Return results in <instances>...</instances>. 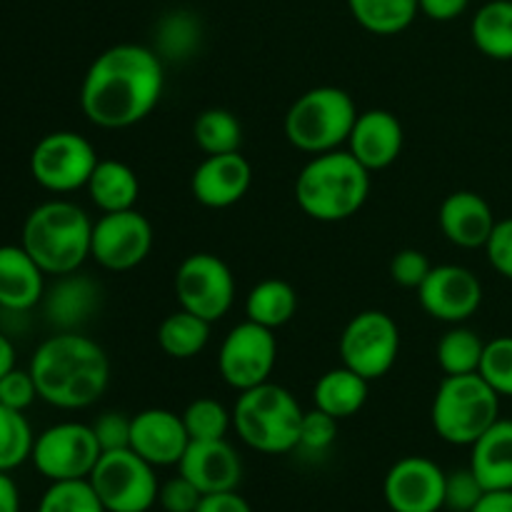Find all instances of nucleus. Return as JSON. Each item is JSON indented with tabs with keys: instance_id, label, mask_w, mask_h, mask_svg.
Returning <instances> with one entry per match:
<instances>
[{
	"instance_id": "f257e3e1",
	"label": "nucleus",
	"mask_w": 512,
	"mask_h": 512,
	"mask_svg": "<svg viewBox=\"0 0 512 512\" xmlns=\"http://www.w3.org/2000/svg\"><path fill=\"white\" fill-rule=\"evenodd\" d=\"M163 88L160 55L148 45L120 43L90 63L80 85V108L98 128H133L153 113Z\"/></svg>"
},
{
	"instance_id": "f03ea898",
	"label": "nucleus",
	"mask_w": 512,
	"mask_h": 512,
	"mask_svg": "<svg viewBox=\"0 0 512 512\" xmlns=\"http://www.w3.org/2000/svg\"><path fill=\"white\" fill-rule=\"evenodd\" d=\"M30 375L38 398L58 410H83L98 403L110 383V360L83 333H53L35 348Z\"/></svg>"
},
{
	"instance_id": "7ed1b4c3",
	"label": "nucleus",
	"mask_w": 512,
	"mask_h": 512,
	"mask_svg": "<svg viewBox=\"0 0 512 512\" xmlns=\"http://www.w3.org/2000/svg\"><path fill=\"white\" fill-rule=\"evenodd\" d=\"M370 195V170L350 150L313 155L295 180V203L318 223H340L360 213Z\"/></svg>"
},
{
	"instance_id": "20e7f679",
	"label": "nucleus",
	"mask_w": 512,
	"mask_h": 512,
	"mask_svg": "<svg viewBox=\"0 0 512 512\" xmlns=\"http://www.w3.org/2000/svg\"><path fill=\"white\" fill-rule=\"evenodd\" d=\"M93 220L70 200H45L33 208L20 230V245L45 275H68L90 258Z\"/></svg>"
},
{
	"instance_id": "39448f33",
	"label": "nucleus",
	"mask_w": 512,
	"mask_h": 512,
	"mask_svg": "<svg viewBox=\"0 0 512 512\" xmlns=\"http://www.w3.org/2000/svg\"><path fill=\"white\" fill-rule=\"evenodd\" d=\"M305 410L288 388L263 383L243 390L233 408V428L248 448L263 455H285L298 450Z\"/></svg>"
},
{
	"instance_id": "423d86ee",
	"label": "nucleus",
	"mask_w": 512,
	"mask_h": 512,
	"mask_svg": "<svg viewBox=\"0 0 512 512\" xmlns=\"http://www.w3.org/2000/svg\"><path fill=\"white\" fill-rule=\"evenodd\" d=\"M358 105L353 95L335 85L310 88L285 113V138L293 148L323 155L348 145Z\"/></svg>"
},
{
	"instance_id": "0eeeda50",
	"label": "nucleus",
	"mask_w": 512,
	"mask_h": 512,
	"mask_svg": "<svg viewBox=\"0 0 512 512\" xmlns=\"http://www.w3.org/2000/svg\"><path fill=\"white\" fill-rule=\"evenodd\" d=\"M430 420L440 440L470 448L500 420V395L480 373L445 375L435 390Z\"/></svg>"
},
{
	"instance_id": "6e6552de",
	"label": "nucleus",
	"mask_w": 512,
	"mask_h": 512,
	"mask_svg": "<svg viewBox=\"0 0 512 512\" xmlns=\"http://www.w3.org/2000/svg\"><path fill=\"white\" fill-rule=\"evenodd\" d=\"M88 480L108 512H148L158 503L155 468L130 448L100 455Z\"/></svg>"
},
{
	"instance_id": "1a4fd4ad",
	"label": "nucleus",
	"mask_w": 512,
	"mask_h": 512,
	"mask_svg": "<svg viewBox=\"0 0 512 512\" xmlns=\"http://www.w3.org/2000/svg\"><path fill=\"white\" fill-rule=\"evenodd\" d=\"M93 143L73 130L43 135L30 153V173L48 193H75L85 188L98 165Z\"/></svg>"
},
{
	"instance_id": "9d476101",
	"label": "nucleus",
	"mask_w": 512,
	"mask_h": 512,
	"mask_svg": "<svg viewBox=\"0 0 512 512\" xmlns=\"http://www.w3.org/2000/svg\"><path fill=\"white\" fill-rule=\"evenodd\" d=\"M340 360L368 383L393 370L400 355V328L383 310H363L340 335Z\"/></svg>"
},
{
	"instance_id": "9b49d317",
	"label": "nucleus",
	"mask_w": 512,
	"mask_h": 512,
	"mask_svg": "<svg viewBox=\"0 0 512 512\" xmlns=\"http://www.w3.org/2000/svg\"><path fill=\"white\" fill-rule=\"evenodd\" d=\"M100 450L98 440L90 425L85 423H58L35 435L30 463L50 483L60 480H88L98 465Z\"/></svg>"
},
{
	"instance_id": "f8f14e48",
	"label": "nucleus",
	"mask_w": 512,
	"mask_h": 512,
	"mask_svg": "<svg viewBox=\"0 0 512 512\" xmlns=\"http://www.w3.org/2000/svg\"><path fill=\"white\" fill-rule=\"evenodd\" d=\"M175 295L180 308L215 323L233 308L235 278L218 255L193 253L175 270Z\"/></svg>"
},
{
	"instance_id": "ddd939ff",
	"label": "nucleus",
	"mask_w": 512,
	"mask_h": 512,
	"mask_svg": "<svg viewBox=\"0 0 512 512\" xmlns=\"http://www.w3.org/2000/svg\"><path fill=\"white\" fill-rule=\"evenodd\" d=\"M275 360H278L275 330L245 318L225 335L218 353V370L230 388L243 393L268 383L275 370Z\"/></svg>"
},
{
	"instance_id": "4468645a",
	"label": "nucleus",
	"mask_w": 512,
	"mask_h": 512,
	"mask_svg": "<svg viewBox=\"0 0 512 512\" xmlns=\"http://www.w3.org/2000/svg\"><path fill=\"white\" fill-rule=\"evenodd\" d=\"M153 250V225L138 210L103 213L93 223L90 258L105 270L125 273L143 263Z\"/></svg>"
},
{
	"instance_id": "2eb2a0df",
	"label": "nucleus",
	"mask_w": 512,
	"mask_h": 512,
	"mask_svg": "<svg viewBox=\"0 0 512 512\" xmlns=\"http://www.w3.org/2000/svg\"><path fill=\"white\" fill-rule=\"evenodd\" d=\"M445 470L425 455H408L390 465L383 498L390 512L445 510Z\"/></svg>"
},
{
	"instance_id": "dca6fc26",
	"label": "nucleus",
	"mask_w": 512,
	"mask_h": 512,
	"mask_svg": "<svg viewBox=\"0 0 512 512\" xmlns=\"http://www.w3.org/2000/svg\"><path fill=\"white\" fill-rule=\"evenodd\" d=\"M418 300L433 320L460 325L483 305V283L463 265H433L418 288Z\"/></svg>"
},
{
	"instance_id": "f3484780",
	"label": "nucleus",
	"mask_w": 512,
	"mask_h": 512,
	"mask_svg": "<svg viewBox=\"0 0 512 512\" xmlns=\"http://www.w3.org/2000/svg\"><path fill=\"white\" fill-rule=\"evenodd\" d=\"M100 300H103V288L90 275L75 270V273L58 275V280L45 288L40 305H43L45 323L55 333H80L83 325L90 323L100 310Z\"/></svg>"
},
{
	"instance_id": "a211bd4d",
	"label": "nucleus",
	"mask_w": 512,
	"mask_h": 512,
	"mask_svg": "<svg viewBox=\"0 0 512 512\" xmlns=\"http://www.w3.org/2000/svg\"><path fill=\"white\" fill-rule=\"evenodd\" d=\"M190 445L183 415L165 408H148L133 415L130 450L148 460L153 468H170L183 460Z\"/></svg>"
},
{
	"instance_id": "6ab92c4d",
	"label": "nucleus",
	"mask_w": 512,
	"mask_h": 512,
	"mask_svg": "<svg viewBox=\"0 0 512 512\" xmlns=\"http://www.w3.org/2000/svg\"><path fill=\"white\" fill-rule=\"evenodd\" d=\"M253 183V168L238 153L205 155L203 163L193 170L190 193L200 205L213 210L230 208L240 203Z\"/></svg>"
},
{
	"instance_id": "aec40b11",
	"label": "nucleus",
	"mask_w": 512,
	"mask_h": 512,
	"mask_svg": "<svg viewBox=\"0 0 512 512\" xmlns=\"http://www.w3.org/2000/svg\"><path fill=\"white\" fill-rule=\"evenodd\" d=\"M178 473L185 475L203 495L238 490L243 460L228 440H190Z\"/></svg>"
},
{
	"instance_id": "412c9836",
	"label": "nucleus",
	"mask_w": 512,
	"mask_h": 512,
	"mask_svg": "<svg viewBox=\"0 0 512 512\" xmlns=\"http://www.w3.org/2000/svg\"><path fill=\"white\" fill-rule=\"evenodd\" d=\"M403 125L398 115L390 110H365L358 113L353 125V133L348 138V150L358 158L360 165L373 173V170H385L400 158L403 153Z\"/></svg>"
},
{
	"instance_id": "4be33fe9",
	"label": "nucleus",
	"mask_w": 512,
	"mask_h": 512,
	"mask_svg": "<svg viewBox=\"0 0 512 512\" xmlns=\"http://www.w3.org/2000/svg\"><path fill=\"white\" fill-rule=\"evenodd\" d=\"M438 223L450 243L465 250H475L488 245L498 218L483 195L473 193V190H455L440 205Z\"/></svg>"
},
{
	"instance_id": "5701e85b",
	"label": "nucleus",
	"mask_w": 512,
	"mask_h": 512,
	"mask_svg": "<svg viewBox=\"0 0 512 512\" xmlns=\"http://www.w3.org/2000/svg\"><path fill=\"white\" fill-rule=\"evenodd\" d=\"M45 295V273L23 245H0V310L30 313Z\"/></svg>"
},
{
	"instance_id": "b1692460",
	"label": "nucleus",
	"mask_w": 512,
	"mask_h": 512,
	"mask_svg": "<svg viewBox=\"0 0 512 512\" xmlns=\"http://www.w3.org/2000/svg\"><path fill=\"white\" fill-rule=\"evenodd\" d=\"M470 470L485 490H512V420L500 418L470 445Z\"/></svg>"
},
{
	"instance_id": "393cba45",
	"label": "nucleus",
	"mask_w": 512,
	"mask_h": 512,
	"mask_svg": "<svg viewBox=\"0 0 512 512\" xmlns=\"http://www.w3.org/2000/svg\"><path fill=\"white\" fill-rule=\"evenodd\" d=\"M85 190L100 213H120L135 208L140 198V180L128 163L108 158L98 160Z\"/></svg>"
},
{
	"instance_id": "a878e982",
	"label": "nucleus",
	"mask_w": 512,
	"mask_h": 512,
	"mask_svg": "<svg viewBox=\"0 0 512 512\" xmlns=\"http://www.w3.org/2000/svg\"><path fill=\"white\" fill-rule=\"evenodd\" d=\"M368 385L370 383L363 375L340 365V368L320 375L313 388V403L315 408L333 415L335 420H348L358 415L368 403Z\"/></svg>"
},
{
	"instance_id": "bb28decb",
	"label": "nucleus",
	"mask_w": 512,
	"mask_h": 512,
	"mask_svg": "<svg viewBox=\"0 0 512 512\" xmlns=\"http://www.w3.org/2000/svg\"><path fill=\"white\" fill-rule=\"evenodd\" d=\"M475 48L490 60H512V0H488L470 23Z\"/></svg>"
},
{
	"instance_id": "cd10ccee",
	"label": "nucleus",
	"mask_w": 512,
	"mask_h": 512,
	"mask_svg": "<svg viewBox=\"0 0 512 512\" xmlns=\"http://www.w3.org/2000/svg\"><path fill=\"white\" fill-rule=\"evenodd\" d=\"M295 313H298V290L285 280H260L245 298V318L268 330L288 325Z\"/></svg>"
},
{
	"instance_id": "c85d7f7f",
	"label": "nucleus",
	"mask_w": 512,
	"mask_h": 512,
	"mask_svg": "<svg viewBox=\"0 0 512 512\" xmlns=\"http://www.w3.org/2000/svg\"><path fill=\"white\" fill-rule=\"evenodd\" d=\"M203 40V25L200 18L190 10H170L155 25V45L153 50L160 60L170 63H185L200 50Z\"/></svg>"
},
{
	"instance_id": "c756f323",
	"label": "nucleus",
	"mask_w": 512,
	"mask_h": 512,
	"mask_svg": "<svg viewBox=\"0 0 512 512\" xmlns=\"http://www.w3.org/2000/svg\"><path fill=\"white\" fill-rule=\"evenodd\" d=\"M208 320L188 313V310H175L160 323L158 328V345L168 358L173 360H190L205 350L210 340Z\"/></svg>"
},
{
	"instance_id": "7c9ffc66",
	"label": "nucleus",
	"mask_w": 512,
	"mask_h": 512,
	"mask_svg": "<svg viewBox=\"0 0 512 512\" xmlns=\"http://www.w3.org/2000/svg\"><path fill=\"white\" fill-rule=\"evenodd\" d=\"M350 15L360 28L375 35H398L420 13L418 0H348Z\"/></svg>"
},
{
	"instance_id": "2f4dec72",
	"label": "nucleus",
	"mask_w": 512,
	"mask_h": 512,
	"mask_svg": "<svg viewBox=\"0 0 512 512\" xmlns=\"http://www.w3.org/2000/svg\"><path fill=\"white\" fill-rule=\"evenodd\" d=\"M193 138L205 155L238 153L243 145V125L230 110L208 108L195 118Z\"/></svg>"
},
{
	"instance_id": "473e14b6",
	"label": "nucleus",
	"mask_w": 512,
	"mask_h": 512,
	"mask_svg": "<svg viewBox=\"0 0 512 512\" xmlns=\"http://www.w3.org/2000/svg\"><path fill=\"white\" fill-rule=\"evenodd\" d=\"M485 353V340L475 330L453 325L448 333L440 338L438 365L445 375H470L480 370V360Z\"/></svg>"
},
{
	"instance_id": "72a5a7b5",
	"label": "nucleus",
	"mask_w": 512,
	"mask_h": 512,
	"mask_svg": "<svg viewBox=\"0 0 512 512\" xmlns=\"http://www.w3.org/2000/svg\"><path fill=\"white\" fill-rule=\"evenodd\" d=\"M35 435L23 410L0 403V473H13L33 455Z\"/></svg>"
},
{
	"instance_id": "f704fd0d",
	"label": "nucleus",
	"mask_w": 512,
	"mask_h": 512,
	"mask_svg": "<svg viewBox=\"0 0 512 512\" xmlns=\"http://www.w3.org/2000/svg\"><path fill=\"white\" fill-rule=\"evenodd\" d=\"M35 512H108L100 503L90 480H60L50 483Z\"/></svg>"
},
{
	"instance_id": "c9c22d12",
	"label": "nucleus",
	"mask_w": 512,
	"mask_h": 512,
	"mask_svg": "<svg viewBox=\"0 0 512 512\" xmlns=\"http://www.w3.org/2000/svg\"><path fill=\"white\" fill-rule=\"evenodd\" d=\"M190 440H223L233 425V413L215 398H198L183 410Z\"/></svg>"
},
{
	"instance_id": "e433bc0d",
	"label": "nucleus",
	"mask_w": 512,
	"mask_h": 512,
	"mask_svg": "<svg viewBox=\"0 0 512 512\" xmlns=\"http://www.w3.org/2000/svg\"><path fill=\"white\" fill-rule=\"evenodd\" d=\"M478 373L500 398H512V335H498L485 343Z\"/></svg>"
},
{
	"instance_id": "4c0bfd02",
	"label": "nucleus",
	"mask_w": 512,
	"mask_h": 512,
	"mask_svg": "<svg viewBox=\"0 0 512 512\" xmlns=\"http://www.w3.org/2000/svg\"><path fill=\"white\" fill-rule=\"evenodd\" d=\"M338 423L333 415L323 413V410H308L303 415V425H300V438H298V450L308 455H323L333 448V443L338 440Z\"/></svg>"
},
{
	"instance_id": "58836bf2",
	"label": "nucleus",
	"mask_w": 512,
	"mask_h": 512,
	"mask_svg": "<svg viewBox=\"0 0 512 512\" xmlns=\"http://www.w3.org/2000/svg\"><path fill=\"white\" fill-rule=\"evenodd\" d=\"M488 493L475 473L468 468L453 470L445 475V510L450 512H473L480 498Z\"/></svg>"
},
{
	"instance_id": "ea45409f",
	"label": "nucleus",
	"mask_w": 512,
	"mask_h": 512,
	"mask_svg": "<svg viewBox=\"0 0 512 512\" xmlns=\"http://www.w3.org/2000/svg\"><path fill=\"white\" fill-rule=\"evenodd\" d=\"M433 270L428 255L418 248H405L398 250L390 260V278L395 285L408 290H418L423 285V280L428 278V273Z\"/></svg>"
},
{
	"instance_id": "a19ab883",
	"label": "nucleus",
	"mask_w": 512,
	"mask_h": 512,
	"mask_svg": "<svg viewBox=\"0 0 512 512\" xmlns=\"http://www.w3.org/2000/svg\"><path fill=\"white\" fill-rule=\"evenodd\" d=\"M95 440H98L100 450L110 453V450L130 448V430H133V418L118 410H105L98 418L90 423Z\"/></svg>"
},
{
	"instance_id": "79ce46f5",
	"label": "nucleus",
	"mask_w": 512,
	"mask_h": 512,
	"mask_svg": "<svg viewBox=\"0 0 512 512\" xmlns=\"http://www.w3.org/2000/svg\"><path fill=\"white\" fill-rule=\"evenodd\" d=\"M200 500H203V493L180 473L165 480L158 490V505L165 512H195Z\"/></svg>"
},
{
	"instance_id": "37998d69",
	"label": "nucleus",
	"mask_w": 512,
	"mask_h": 512,
	"mask_svg": "<svg viewBox=\"0 0 512 512\" xmlns=\"http://www.w3.org/2000/svg\"><path fill=\"white\" fill-rule=\"evenodd\" d=\"M38 398V388L30 375V370L13 368L8 375L0 378V403L13 410H28Z\"/></svg>"
},
{
	"instance_id": "c03bdc74",
	"label": "nucleus",
	"mask_w": 512,
	"mask_h": 512,
	"mask_svg": "<svg viewBox=\"0 0 512 512\" xmlns=\"http://www.w3.org/2000/svg\"><path fill=\"white\" fill-rule=\"evenodd\" d=\"M485 253H488V263L493 265L495 273L512 283V215L495 223Z\"/></svg>"
},
{
	"instance_id": "a18cd8bd",
	"label": "nucleus",
	"mask_w": 512,
	"mask_h": 512,
	"mask_svg": "<svg viewBox=\"0 0 512 512\" xmlns=\"http://www.w3.org/2000/svg\"><path fill=\"white\" fill-rule=\"evenodd\" d=\"M195 512H253V508L238 490H225V493L203 495Z\"/></svg>"
},
{
	"instance_id": "49530a36",
	"label": "nucleus",
	"mask_w": 512,
	"mask_h": 512,
	"mask_svg": "<svg viewBox=\"0 0 512 512\" xmlns=\"http://www.w3.org/2000/svg\"><path fill=\"white\" fill-rule=\"evenodd\" d=\"M470 0H418L420 13L438 23H448V20L460 18L468 10Z\"/></svg>"
},
{
	"instance_id": "de8ad7c7",
	"label": "nucleus",
	"mask_w": 512,
	"mask_h": 512,
	"mask_svg": "<svg viewBox=\"0 0 512 512\" xmlns=\"http://www.w3.org/2000/svg\"><path fill=\"white\" fill-rule=\"evenodd\" d=\"M473 512H512V490H488Z\"/></svg>"
},
{
	"instance_id": "09e8293b",
	"label": "nucleus",
	"mask_w": 512,
	"mask_h": 512,
	"mask_svg": "<svg viewBox=\"0 0 512 512\" xmlns=\"http://www.w3.org/2000/svg\"><path fill=\"white\" fill-rule=\"evenodd\" d=\"M0 512H20V490L10 473H0Z\"/></svg>"
},
{
	"instance_id": "8fccbe9b",
	"label": "nucleus",
	"mask_w": 512,
	"mask_h": 512,
	"mask_svg": "<svg viewBox=\"0 0 512 512\" xmlns=\"http://www.w3.org/2000/svg\"><path fill=\"white\" fill-rule=\"evenodd\" d=\"M13 368H18L15 365V345L10 340V335L0 330V378L8 375Z\"/></svg>"
}]
</instances>
